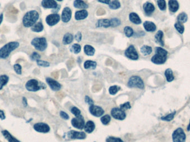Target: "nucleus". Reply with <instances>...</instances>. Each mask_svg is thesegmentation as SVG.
I'll list each match as a JSON object with an SVG mask.
<instances>
[{
    "mask_svg": "<svg viewBox=\"0 0 190 142\" xmlns=\"http://www.w3.org/2000/svg\"><path fill=\"white\" fill-rule=\"evenodd\" d=\"M39 14L37 11L32 10L27 12L23 17L22 24L25 27H32L39 20Z\"/></svg>",
    "mask_w": 190,
    "mask_h": 142,
    "instance_id": "nucleus-1",
    "label": "nucleus"
},
{
    "mask_svg": "<svg viewBox=\"0 0 190 142\" xmlns=\"http://www.w3.org/2000/svg\"><path fill=\"white\" fill-rule=\"evenodd\" d=\"M19 43L16 41L10 42L4 45L2 47L0 48V58L6 59L12 52L15 50L19 47Z\"/></svg>",
    "mask_w": 190,
    "mask_h": 142,
    "instance_id": "nucleus-2",
    "label": "nucleus"
},
{
    "mask_svg": "<svg viewBox=\"0 0 190 142\" xmlns=\"http://www.w3.org/2000/svg\"><path fill=\"white\" fill-rule=\"evenodd\" d=\"M168 52L161 47L156 48V54L151 58V61L156 64H162L165 63L167 60Z\"/></svg>",
    "mask_w": 190,
    "mask_h": 142,
    "instance_id": "nucleus-3",
    "label": "nucleus"
},
{
    "mask_svg": "<svg viewBox=\"0 0 190 142\" xmlns=\"http://www.w3.org/2000/svg\"><path fill=\"white\" fill-rule=\"evenodd\" d=\"M27 91L30 92H36L41 89H45L46 86L44 83L39 82L37 80L35 79H30L27 82L25 85Z\"/></svg>",
    "mask_w": 190,
    "mask_h": 142,
    "instance_id": "nucleus-4",
    "label": "nucleus"
},
{
    "mask_svg": "<svg viewBox=\"0 0 190 142\" xmlns=\"http://www.w3.org/2000/svg\"><path fill=\"white\" fill-rule=\"evenodd\" d=\"M31 44L39 51H43L47 47L46 39L44 37L35 38L31 41Z\"/></svg>",
    "mask_w": 190,
    "mask_h": 142,
    "instance_id": "nucleus-5",
    "label": "nucleus"
},
{
    "mask_svg": "<svg viewBox=\"0 0 190 142\" xmlns=\"http://www.w3.org/2000/svg\"><path fill=\"white\" fill-rule=\"evenodd\" d=\"M128 86L130 88H137L141 89H143L145 88L143 80L137 75H133L129 79Z\"/></svg>",
    "mask_w": 190,
    "mask_h": 142,
    "instance_id": "nucleus-6",
    "label": "nucleus"
},
{
    "mask_svg": "<svg viewBox=\"0 0 190 142\" xmlns=\"http://www.w3.org/2000/svg\"><path fill=\"white\" fill-rule=\"evenodd\" d=\"M186 134L181 128H178L172 133L173 142H186Z\"/></svg>",
    "mask_w": 190,
    "mask_h": 142,
    "instance_id": "nucleus-7",
    "label": "nucleus"
},
{
    "mask_svg": "<svg viewBox=\"0 0 190 142\" xmlns=\"http://www.w3.org/2000/svg\"><path fill=\"white\" fill-rule=\"evenodd\" d=\"M71 123L73 126L78 129H83L85 125L84 118L81 115L72 119Z\"/></svg>",
    "mask_w": 190,
    "mask_h": 142,
    "instance_id": "nucleus-8",
    "label": "nucleus"
},
{
    "mask_svg": "<svg viewBox=\"0 0 190 142\" xmlns=\"http://www.w3.org/2000/svg\"><path fill=\"white\" fill-rule=\"evenodd\" d=\"M111 115L113 117L118 120H124L126 118V115L124 111L122 110L121 108H114L111 111Z\"/></svg>",
    "mask_w": 190,
    "mask_h": 142,
    "instance_id": "nucleus-9",
    "label": "nucleus"
},
{
    "mask_svg": "<svg viewBox=\"0 0 190 142\" xmlns=\"http://www.w3.org/2000/svg\"><path fill=\"white\" fill-rule=\"evenodd\" d=\"M125 55L129 59L137 60L139 58L138 53L133 46H130L125 51Z\"/></svg>",
    "mask_w": 190,
    "mask_h": 142,
    "instance_id": "nucleus-10",
    "label": "nucleus"
},
{
    "mask_svg": "<svg viewBox=\"0 0 190 142\" xmlns=\"http://www.w3.org/2000/svg\"><path fill=\"white\" fill-rule=\"evenodd\" d=\"M34 128L36 131L43 133H48L50 130V126L46 123H38L35 124L34 126Z\"/></svg>",
    "mask_w": 190,
    "mask_h": 142,
    "instance_id": "nucleus-11",
    "label": "nucleus"
},
{
    "mask_svg": "<svg viewBox=\"0 0 190 142\" xmlns=\"http://www.w3.org/2000/svg\"><path fill=\"white\" fill-rule=\"evenodd\" d=\"M60 20V16L57 13L51 14L47 16L46 21L49 26H52L58 23Z\"/></svg>",
    "mask_w": 190,
    "mask_h": 142,
    "instance_id": "nucleus-12",
    "label": "nucleus"
},
{
    "mask_svg": "<svg viewBox=\"0 0 190 142\" xmlns=\"http://www.w3.org/2000/svg\"><path fill=\"white\" fill-rule=\"evenodd\" d=\"M86 137L84 132H79L75 130H71L68 133V137L73 139H83Z\"/></svg>",
    "mask_w": 190,
    "mask_h": 142,
    "instance_id": "nucleus-13",
    "label": "nucleus"
},
{
    "mask_svg": "<svg viewBox=\"0 0 190 142\" xmlns=\"http://www.w3.org/2000/svg\"><path fill=\"white\" fill-rule=\"evenodd\" d=\"M89 111L92 115L96 117H101L104 114V111L102 108L93 104L90 106Z\"/></svg>",
    "mask_w": 190,
    "mask_h": 142,
    "instance_id": "nucleus-14",
    "label": "nucleus"
},
{
    "mask_svg": "<svg viewBox=\"0 0 190 142\" xmlns=\"http://www.w3.org/2000/svg\"><path fill=\"white\" fill-rule=\"evenodd\" d=\"M46 82L52 90L57 91L61 89V84L54 79H52L51 78H47Z\"/></svg>",
    "mask_w": 190,
    "mask_h": 142,
    "instance_id": "nucleus-15",
    "label": "nucleus"
},
{
    "mask_svg": "<svg viewBox=\"0 0 190 142\" xmlns=\"http://www.w3.org/2000/svg\"><path fill=\"white\" fill-rule=\"evenodd\" d=\"M71 16H72V12L71 9L69 7H65L62 11V16H61L62 21L65 23L68 22L71 20Z\"/></svg>",
    "mask_w": 190,
    "mask_h": 142,
    "instance_id": "nucleus-16",
    "label": "nucleus"
},
{
    "mask_svg": "<svg viewBox=\"0 0 190 142\" xmlns=\"http://www.w3.org/2000/svg\"><path fill=\"white\" fill-rule=\"evenodd\" d=\"M41 4L45 8H56L57 4L54 0H42Z\"/></svg>",
    "mask_w": 190,
    "mask_h": 142,
    "instance_id": "nucleus-17",
    "label": "nucleus"
},
{
    "mask_svg": "<svg viewBox=\"0 0 190 142\" xmlns=\"http://www.w3.org/2000/svg\"><path fill=\"white\" fill-rule=\"evenodd\" d=\"M168 7L171 12H177L179 8V2L177 0H170L168 2Z\"/></svg>",
    "mask_w": 190,
    "mask_h": 142,
    "instance_id": "nucleus-18",
    "label": "nucleus"
},
{
    "mask_svg": "<svg viewBox=\"0 0 190 142\" xmlns=\"http://www.w3.org/2000/svg\"><path fill=\"white\" fill-rule=\"evenodd\" d=\"M144 9L145 12L146 13V15H150L155 11V8L154 5L150 3V2H147L144 4Z\"/></svg>",
    "mask_w": 190,
    "mask_h": 142,
    "instance_id": "nucleus-19",
    "label": "nucleus"
},
{
    "mask_svg": "<svg viewBox=\"0 0 190 142\" xmlns=\"http://www.w3.org/2000/svg\"><path fill=\"white\" fill-rule=\"evenodd\" d=\"M144 27L145 30L148 32H154L156 30L155 24L150 21H146L144 24Z\"/></svg>",
    "mask_w": 190,
    "mask_h": 142,
    "instance_id": "nucleus-20",
    "label": "nucleus"
},
{
    "mask_svg": "<svg viewBox=\"0 0 190 142\" xmlns=\"http://www.w3.org/2000/svg\"><path fill=\"white\" fill-rule=\"evenodd\" d=\"M2 135H4V137L6 138L9 142H21L19 140H17L16 138L13 137L11 134L7 130H4L2 131Z\"/></svg>",
    "mask_w": 190,
    "mask_h": 142,
    "instance_id": "nucleus-21",
    "label": "nucleus"
},
{
    "mask_svg": "<svg viewBox=\"0 0 190 142\" xmlns=\"http://www.w3.org/2000/svg\"><path fill=\"white\" fill-rule=\"evenodd\" d=\"M88 16V12L85 10L78 11L75 13V18L77 20H83Z\"/></svg>",
    "mask_w": 190,
    "mask_h": 142,
    "instance_id": "nucleus-22",
    "label": "nucleus"
},
{
    "mask_svg": "<svg viewBox=\"0 0 190 142\" xmlns=\"http://www.w3.org/2000/svg\"><path fill=\"white\" fill-rule=\"evenodd\" d=\"M130 20L133 24H139L141 23V20L140 19V17L136 13H131L129 15Z\"/></svg>",
    "mask_w": 190,
    "mask_h": 142,
    "instance_id": "nucleus-23",
    "label": "nucleus"
},
{
    "mask_svg": "<svg viewBox=\"0 0 190 142\" xmlns=\"http://www.w3.org/2000/svg\"><path fill=\"white\" fill-rule=\"evenodd\" d=\"M97 27L107 28L111 26L110 20L107 19H102L98 21L96 24Z\"/></svg>",
    "mask_w": 190,
    "mask_h": 142,
    "instance_id": "nucleus-24",
    "label": "nucleus"
},
{
    "mask_svg": "<svg viewBox=\"0 0 190 142\" xmlns=\"http://www.w3.org/2000/svg\"><path fill=\"white\" fill-rule=\"evenodd\" d=\"M84 129L86 132L88 133H91L95 129V124L92 121H88L85 125Z\"/></svg>",
    "mask_w": 190,
    "mask_h": 142,
    "instance_id": "nucleus-25",
    "label": "nucleus"
},
{
    "mask_svg": "<svg viewBox=\"0 0 190 142\" xmlns=\"http://www.w3.org/2000/svg\"><path fill=\"white\" fill-rule=\"evenodd\" d=\"M75 7L81 9H86L88 8V5L82 0H75L74 3Z\"/></svg>",
    "mask_w": 190,
    "mask_h": 142,
    "instance_id": "nucleus-26",
    "label": "nucleus"
},
{
    "mask_svg": "<svg viewBox=\"0 0 190 142\" xmlns=\"http://www.w3.org/2000/svg\"><path fill=\"white\" fill-rule=\"evenodd\" d=\"M163 33L162 31H159L155 35L156 41L157 43L159 44L162 46H164V42L163 41Z\"/></svg>",
    "mask_w": 190,
    "mask_h": 142,
    "instance_id": "nucleus-27",
    "label": "nucleus"
},
{
    "mask_svg": "<svg viewBox=\"0 0 190 142\" xmlns=\"http://www.w3.org/2000/svg\"><path fill=\"white\" fill-rule=\"evenodd\" d=\"M165 75L166 78L167 82H171L174 80V75L173 73V71L170 68H168L165 71Z\"/></svg>",
    "mask_w": 190,
    "mask_h": 142,
    "instance_id": "nucleus-28",
    "label": "nucleus"
},
{
    "mask_svg": "<svg viewBox=\"0 0 190 142\" xmlns=\"http://www.w3.org/2000/svg\"><path fill=\"white\" fill-rule=\"evenodd\" d=\"M43 30V26L41 22H39L35 24L31 27V30L35 32H40L42 31Z\"/></svg>",
    "mask_w": 190,
    "mask_h": 142,
    "instance_id": "nucleus-29",
    "label": "nucleus"
},
{
    "mask_svg": "<svg viewBox=\"0 0 190 142\" xmlns=\"http://www.w3.org/2000/svg\"><path fill=\"white\" fill-rule=\"evenodd\" d=\"M74 40V36L70 33H66L64 36L63 38V43L64 44H70Z\"/></svg>",
    "mask_w": 190,
    "mask_h": 142,
    "instance_id": "nucleus-30",
    "label": "nucleus"
},
{
    "mask_svg": "<svg viewBox=\"0 0 190 142\" xmlns=\"http://www.w3.org/2000/svg\"><path fill=\"white\" fill-rule=\"evenodd\" d=\"M9 81V77L7 75H0V90H1Z\"/></svg>",
    "mask_w": 190,
    "mask_h": 142,
    "instance_id": "nucleus-31",
    "label": "nucleus"
},
{
    "mask_svg": "<svg viewBox=\"0 0 190 142\" xmlns=\"http://www.w3.org/2000/svg\"><path fill=\"white\" fill-rule=\"evenodd\" d=\"M84 51L87 55H93L95 54V48L89 45H86L84 47Z\"/></svg>",
    "mask_w": 190,
    "mask_h": 142,
    "instance_id": "nucleus-32",
    "label": "nucleus"
},
{
    "mask_svg": "<svg viewBox=\"0 0 190 142\" xmlns=\"http://www.w3.org/2000/svg\"><path fill=\"white\" fill-rule=\"evenodd\" d=\"M152 49L150 46H143L141 48V52L144 55H150L152 53Z\"/></svg>",
    "mask_w": 190,
    "mask_h": 142,
    "instance_id": "nucleus-33",
    "label": "nucleus"
},
{
    "mask_svg": "<svg viewBox=\"0 0 190 142\" xmlns=\"http://www.w3.org/2000/svg\"><path fill=\"white\" fill-rule=\"evenodd\" d=\"M97 64L95 62L92 61H87L84 63V67L85 69H95L96 67Z\"/></svg>",
    "mask_w": 190,
    "mask_h": 142,
    "instance_id": "nucleus-34",
    "label": "nucleus"
},
{
    "mask_svg": "<svg viewBox=\"0 0 190 142\" xmlns=\"http://www.w3.org/2000/svg\"><path fill=\"white\" fill-rule=\"evenodd\" d=\"M175 28L176 29V30L179 32L180 33L183 34L185 31V27L184 26L183 24V23L180 22H176L175 24Z\"/></svg>",
    "mask_w": 190,
    "mask_h": 142,
    "instance_id": "nucleus-35",
    "label": "nucleus"
},
{
    "mask_svg": "<svg viewBox=\"0 0 190 142\" xmlns=\"http://www.w3.org/2000/svg\"><path fill=\"white\" fill-rule=\"evenodd\" d=\"M187 18L188 17L186 13L183 12L179 14V16H177V20L179 22H180L181 23H185L187 21Z\"/></svg>",
    "mask_w": 190,
    "mask_h": 142,
    "instance_id": "nucleus-36",
    "label": "nucleus"
},
{
    "mask_svg": "<svg viewBox=\"0 0 190 142\" xmlns=\"http://www.w3.org/2000/svg\"><path fill=\"white\" fill-rule=\"evenodd\" d=\"M120 3L117 1H113L109 4L110 8L113 10H117L120 7Z\"/></svg>",
    "mask_w": 190,
    "mask_h": 142,
    "instance_id": "nucleus-37",
    "label": "nucleus"
},
{
    "mask_svg": "<svg viewBox=\"0 0 190 142\" xmlns=\"http://www.w3.org/2000/svg\"><path fill=\"white\" fill-rule=\"evenodd\" d=\"M176 112H172V113H170L169 115H166V116H165V117H161V119L162 120V121H172L174 118V117H175V114H176Z\"/></svg>",
    "mask_w": 190,
    "mask_h": 142,
    "instance_id": "nucleus-38",
    "label": "nucleus"
},
{
    "mask_svg": "<svg viewBox=\"0 0 190 142\" xmlns=\"http://www.w3.org/2000/svg\"><path fill=\"white\" fill-rule=\"evenodd\" d=\"M71 51L74 53L77 54L81 51V46L78 44H74L71 48Z\"/></svg>",
    "mask_w": 190,
    "mask_h": 142,
    "instance_id": "nucleus-39",
    "label": "nucleus"
},
{
    "mask_svg": "<svg viewBox=\"0 0 190 142\" xmlns=\"http://www.w3.org/2000/svg\"><path fill=\"white\" fill-rule=\"evenodd\" d=\"M124 32L126 36L128 37H131L133 35V31L132 28L129 26H126L124 28Z\"/></svg>",
    "mask_w": 190,
    "mask_h": 142,
    "instance_id": "nucleus-40",
    "label": "nucleus"
},
{
    "mask_svg": "<svg viewBox=\"0 0 190 142\" xmlns=\"http://www.w3.org/2000/svg\"><path fill=\"white\" fill-rule=\"evenodd\" d=\"M121 24L120 20L117 18H113L110 20V24L111 27H115L118 26H119Z\"/></svg>",
    "mask_w": 190,
    "mask_h": 142,
    "instance_id": "nucleus-41",
    "label": "nucleus"
},
{
    "mask_svg": "<svg viewBox=\"0 0 190 142\" xmlns=\"http://www.w3.org/2000/svg\"><path fill=\"white\" fill-rule=\"evenodd\" d=\"M157 4L159 9L162 11L165 10L166 8V4L165 0H157Z\"/></svg>",
    "mask_w": 190,
    "mask_h": 142,
    "instance_id": "nucleus-42",
    "label": "nucleus"
},
{
    "mask_svg": "<svg viewBox=\"0 0 190 142\" xmlns=\"http://www.w3.org/2000/svg\"><path fill=\"white\" fill-rule=\"evenodd\" d=\"M120 89V87H118L117 86H111L109 88V92L111 95H115Z\"/></svg>",
    "mask_w": 190,
    "mask_h": 142,
    "instance_id": "nucleus-43",
    "label": "nucleus"
},
{
    "mask_svg": "<svg viewBox=\"0 0 190 142\" xmlns=\"http://www.w3.org/2000/svg\"><path fill=\"white\" fill-rule=\"evenodd\" d=\"M101 121L104 125H107L111 121V117L109 115H105L101 117Z\"/></svg>",
    "mask_w": 190,
    "mask_h": 142,
    "instance_id": "nucleus-44",
    "label": "nucleus"
},
{
    "mask_svg": "<svg viewBox=\"0 0 190 142\" xmlns=\"http://www.w3.org/2000/svg\"><path fill=\"white\" fill-rule=\"evenodd\" d=\"M13 69L17 75H21L22 73V67L19 64H15L13 66Z\"/></svg>",
    "mask_w": 190,
    "mask_h": 142,
    "instance_id": "nucleus-45",
    "label": "nucleus"
},
{
    "mask_svg": "<svg viewBox=\"0 0 190 142\" xmlns=\"http://www.w3.org/2000/svg\"><path fill=\"white\" fill-rule=\"evenodd\" d=\"M37 65L39 66L43 67H48L50 66V63L46 61H41V60H38L37 61Z\"/></svg>",
    "mask_w": 190,
    "mask_h": 142,
    "instance_id": "nucleus-46",
    "label": "nucleus"
},
{
    "mask_svg": "<svg viewBox=\"0 0 190 142\" xmlns=\"http://www.w3.org/2000/svg\"><path fill=\"white\" fill-rule=\"evenodd\" d=\"M106 142H124L123 141L119 138H116V137H110L109 138H107Z\"/></svg>",
    "mask_w": 190,
    "mask_h": 142,
    "instance_id": "nucleus-47",
    "label": "nucleus"
},
{
    "mask_svg": "<svg viewBox=\"0 0 190 142\" xmlns=\"http://www.w3.org/2000/svg\"><path fill=\"white\" fill-rule=\"evenodd\" d=\"M71 113L75 115L76 117L81 115V111L76 106H74L71 109Z\"/></svg>",
    "mask_w": 190,
    "mask_h": 142,
    "instance_id": "nucleus-48",
    "label": "nucleus"
},
{
    "mask_svg": "<svg viewBox=\"0 0 190 142\" xmlns=\"http://www.w3.org/2000/svg\"><path fill=\"white\" fill-rule=\"evenodd\" d=\"M40 57H41V55H39L38 53L35 52H33L30 56V58L32 61H36L39 60Z\"/></svg>",
    "mask_w": 190,
    "mask_h": 142,
    "instance_id": "nucleus-49",
    "label": "nucleus"
},
{
    "mask_svg": "<svg viewBox=\"0 0 190 142\" xmlns=\"http://www.w3.org/2000/svg\"><path fill=\"white\" fill-rule=\"evenodd\" d=\"M131 107V104H130V103L129 102L124 103L121 104L120 106L121 109L122 110H123V111L127 110V109H130Z\"/></svg>",
    "mask_w": 190,
    "mask_h": 142,
    "instance_id": "nucleus-50",
    "label": "nucleus"
},
{
    "mask_svg": "<svg viewBox=\"0 0 190 142\" xmlns=\"http://www.w3.org/2000/svg\"><path fill=\"white\" fill-rule=\"evenodd\" d=\"M60 115H61V117H62V118L64 119L67 120V119H69V116L65 112H63V111H61L60 112Z\"/></svg>",
    "mask_w": 190,
    "mask_h": 142,
    "instance_id": "nucleus-51",
    "label": "nucleus"
},
{
    "mask_svg": "<svg viewBox=\"0 0 190 142\" xmlns=\"http://www.w3.org/2000/svg\"><path fill=\"white\" fill-rule=\"evenodd\" d=\"M75 39L78 42L81 41L82 39V34L80 32H78L75 35Z\"/></svg>",
    "mask_w": 190,
    "mask_h": 142,
    "instance_id": "nucleus-52",
    "label": "nucleus"
},
{
    "mask_svg": "<svg viewBox=\"0 0 190 142\" xmlns=\"http://www.w3.org/2000/svg\"><path fill=\"white\" fill-rule=\"evenodd\" d=\"M85 101L88 104H89L90 106H91V105H92L93 104L92 100L89 97H88V96H86V97Z\"/></svg>",
    "mask_w": 190,
    "mask_h": 142,
    "instance_id": "nucleus-53",
    "label": "nucleus"
},
{
    "mask_svg": "<svg viewBox=\"0 0 190 142\" xmlns=\"http://www.w3.org/2000/svg\"><path fill=\"white\" fill-rule=\"evenodd\" d=\"M0 118L2 120H4V119L6 118V116L4 113V111H2L1 109H0Z\"/></svg>",
    "mask_w": 190,
    "mask_h": 142,
    "instance_id": "nucleus-54",
    "label": "nucleus"
},
{
    "mask_svg": "<svg viewBox=\"0 0 190 142\" xmlns=\"http://www.w3.org/2000/svg\"><path fill=\"white\" fill-rule=\"evenodd\" d=\"M98 2H101V3H104L106 4H109L110 3V0H98Z\"/></svg>",
    "mask_w": 190,
    "mask_h": 142,
    "instance_id": "nucleus-55",
    "label": "nucleus"
},
{
    "mask_svg": "<svg viewBox=\"0 0 190 142\" xmlns=\"http://www.w3.org/2000/svg\"><path fill=\"white\" fill-rule=\"evenodd\" d=\"M22 103H23V106L26 107L27 106V99L25 97H23L22 98Z\"/></svg>",
    "mask_w": 190,
    "mask_h": 142,
    "instance_id": "nucleus-56",
    "label": "nucleus"
},
{
    "mask_svg": "<svg viewBox=\"0 0 190 142\" xmlns=\"http://www.w3.org/2000/svg\"><path fill=\"white\" fill-rule=\"evenodd\" d=\"M3 19H4V15H3V13H1L0 15V25H1V23L2 22Z\"/></svg>",
    "mask_w": 190,
    "mask_h": 142,
    "instance_id": "nucleus-57",
    "label": "nucleus"
},
{
    "mask_svg": "<svg viewBox=\"0 0 190 142\" xmlns=\"http://www.w3.org/2000/svg\"><path fill=\"white\" fill-rule=\"evenodd\" d=\"M187 130H188V131L190 130V123H189V126H187Z\"/></svg>",
    "mask_w": 190,
    "mask_h": 142,
    "instance_id": "nucleus-58",
    "label": "nucleus"
},
{
    "mask_svg": "<svg viewBox=\"0 0 190 142\" xmlns=\"http://www.w3.org/2000/svg\"><path fill=\"white\" fill-rule=\"evenodd\" d=\"M58 1H62V0H57Z\"/></svg>",
    "mask_w": 190,
    "mask_h": 142,
    "instance_id": "nucleus-59",
    "label": "nucleus"
},
{
    "mask_svg": "<svg viewBox=\"0 0 190 142\" xmlns=\"http://www.w3.org/2000/svg\"><path fill=\"white\" fill-rule=\"evenodd\" d=\"M0 6H1V4H0Z\"/></svg>",
    "mask_w": 190,
    "mask_h": 142,
    "instance_id": "nucleus-60",
    "label": "nucleus"
}]
</instances>
